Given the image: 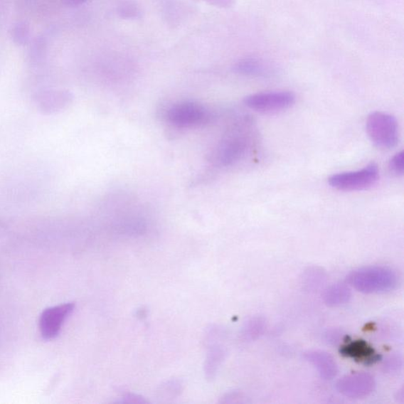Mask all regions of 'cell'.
Segmentation results:
<instances>
[{
    "instance_id": "8992f818",
    "label": "cell",
    "mask_w": 404,
    "mask_h": 404,
    "mask_svg": "<svg viewBox=\"0 0 404 404\" xmlns=\"http://www.w3.org/2000/svg\"><path fill=\"white\" fill-rule=\"evenodd\" d=\"M249 147L248 137L240 129L225 137L216 150V161L223 167L240 161L247 153Z\"/></svg>"
},
{
    "instance_id": "ffe728a7",
    "label": "cell",
    "mask_w": 404,
    "mask_h": 404,
    "mask_svg": "<svg viewBox=\"0 0 404 404\" xmlns=\"http://www.w3.org/2000/svg\"><path fill=\"white\" fill-rule=\"evenodd\" d=\"M209 5L220 7V9H230L233 7L236 0H201Z\"/></svg>"
},
{
    "instance_id": "9a60e30c",
    "label": "cell",
    "mask_w": 404,
    "mask_h": 404,
    "mask_svg": "<svg viewBox=\"0 0 404 404\" xmlns=\"http://www.w3.org/2000/svg\"><path fill=\"white\" fill-rule=\"evenodd\" d=\"M47 53V42L45 38L38 37L28 48V58L33 64L41 63L45 60Z\"/></svg>"
},
{
    "instance_id": "5b68a950",
    "label": "cell",
    "mask_w": 404,
    "mask_h": 404,
    "mask_svg": "<svg viewBox=\"0 0 404 404\" xmlns=\"http://www.w3.org/2000/svg\"><path fill=\"white\" fill-rule=\"evenodd\" d=\"M292 92L276 91L256 93L244 99V104L250 110L262 113H276L290 108L295 103Z\"/></svg>"
},
{
    "instance_id": "9c48e42d",
    "label": "cell",
    "mask_w": 404,
    "mask_h": 404,
    "mask_svg": "<svg viewBox=\"0 0 404 404\" xmlns=\"http://www.w3.org/2000/svg\"><path fill=\"white\" fill-rule=\"evenodd\" d=\"M376 383L371 375L356 373L344 376L337 381L336 390L347 398L358 399L371 394Z\"/></svg>"
},
{
    "instance_id": "ba28073f",
    "label": "cell",
    "mask_w": 404,
    "mask_h": 404,
    "mask_svg": "<svg viewBox=\"0 0 404 404\" xmlns=\"http://www.w3.org/2000/svg\"><path fill=\"white\" fill-rule=\"evenodd\" d=\"M73 98V95L68 90L48 89L36 92L33 100L41 113L49 115L64 110Z\"/></svg>"
},
{
    "instance_id": "3957f363",
    "label": "cell",
    "mask_w": 404,
    "mask_h": 404,
    "mask_svg": "<svg viewBox=\"0 0 404 404\" xmlns=\"http://www.w3.org/2000/svg\"><path fill=\"white\" fill-rule=\"evenodd\" d=\"M379 180V170L374 164L356 171L338 173L328 179L333 188L342 191H359L371 188Z\"/></svg>"
},
{
    "instance_id": "4fadbf2b",
    "label": "cell",
    "mask_w": 404,
    "mask_h": 404,
    "mask_svg": "<svg viewBox=\"0 0 404 404\" xmlns=\"http://www.w3.org/2000/svg\"><path fill=\"white\" fill-rule=\"evenodd\" d=\"M351 297L350 288L345 285L329 286L324 291L322 298L329 307H339L348 303Z\"/></svg>"
},
{
    "instance_id": "2e32d148",
    "label": "cell",
    "mask_w": 404,
    "mask_h": 404,
    "mask_svg": "<svg viewBox=\"0 0 404 404\" xmlns=\"http://www.w3.org/2000/svg\"><path fill=\"white\" fill-rule=\"evenodd\" d=\"M119 16L124 19H139L142 18L140 7L132 1L122 3L118 7Z\"/></svg>"
},
{
    "instance_id": "e0dca14e",
    "label": "cell",
    "mask_w": 404,
    "mask_h": 404,
    "mask_svg": "<svg viewBox=\"0 0 404 404\" xmlns=\"http://www.w3.org/2000/svg\"><path fill=\"white\" fill-rule=\"evenodd\" d=\"M324 279V272L317 268L309 269L305 273L303 280L305 285L309 287H317L320 286Z\"/></svg>"
},
{
    "instance_id": "52a82bcc",
    "label": "cell",
    "mask_w": 404,
    "mask_h": 404,
    "mask_svg": "<svg viewBox=\"0 0 404 404\" xmlns=\"http://www.w3.org/2000/svg\"><path fill=\"white\" fill-rule=\"evenodd\" d=\"M75 307V303L69 302L46 309L39 320L42 337L50 341L59 336L65 321L74 312Z\"/></svg>"
},
{
    "instance_id": "d6986e66",
    "label": "cell",
    "mask_w": 404,
    "mask_h": 404,
    "mask_svg": "<svg viewBox=\"0 0 404 404\" xmlns=\"http://www.w3.org/2000/svg\"><path fill=\"white\" fill-rule=\"evenodd\" d=\"M389 170L396 176H402L404 171V154L401 151L389 161Z\"/></svg>"
},
{
    "instance_id": "7a4b0ae2",
    "label": "cell",
    "mask_w": 404,
    "mask_h": 404,
    "mask_svg": "<svg viewBox=\"0 0 404 404\" xmlns=\"http://www.w3.org/2000/svg\"><path fill=\"white\" fill-rule=\"evenodd\" d=\"M366 132L379 148L391 149L399 142V126L393 115L381 112H372L366 119Z\"/></svg>"
},
{
    "instance_id": "30bf717a",
    "label": "cell",
    "mask_w": 404,
    "mask_h": 404,
    "mask_svg": "<svg viewBox=\"0 0 404 404\" xmlns=\"http://www.w3.org/2000/svg\"><path fill=\"white\" fill-rule=\"evenodd\" d=\"M342 356L351 358L366 365L377 363L381 358L369 344L362 340L352 341L341 349Z\"/></svg>"
},
{
    "instance_id": "44dd1931",
    "label": "cell",
    "mask_w": 404,
    "mask_h": 404,
    "mask_svg": "<svg viewBox=\"0 0 404 404\" xmlns=\"http://www.w3.org/2000/svg\"><path fill=\"white\" fill-rule=\"evenodd\" d=\"M87 1L88 0H62V3L68 6H80Z\"/></svg>"
},
{
    "instance_id": "7c38bea8",
    "label": "cell",
    "mask_w": 404,
    "mask_h": 404,
    "mask_svg": "<svg viewBox=\"0 0 404 404\" xmlns=\"http://www.w3.org/2000/svg\"><path fill=\"white\" fill-rule=\"evenodd\" d=\"M235 73L250 77H270L274 74V70L268 63L255 58H247L237 62L233 67Z\"/></svg>"
},
{
    "instance_id": "277c9868",
    "label": "cell",
    "mask_w": 404,
    "mask_h": 404,
    "mask_svg": "<svg viewBox=\"0 0 404 404\" xmlns=\"http://www.w3.org/2000/svg\"><path fill=\"white\" fill-rule=\"evenodd\" d=\"M211 118V113L207 107L194 101H183L171 105L166 119L171 124L177 127L191 128L206 124Z\"/></svg>"
},
{
    "instance_id": "5bb4252c",
    "label": "cell",
    "mask_w": 404,
    "mask_h": 404,
    "mask_svg": "<svg viewBox=\"0 0 404 404\" xmlns=\"http://www.w3.org/2000/svg\"><path fill=\"white\" fill-rule=\"evenodd\" d=\"M32 32L30 23L26 21H17L11 30V38L14 44L25 46L31 41Z\"/></svg>"
},
{
    "instance_id": "ac0fdd59",
    "label": "cell",
    "mask_w": 404,
    "mask_h": 404,
    "mask_svg": "<svg viewBox=\"0 0 404 404\" xmlns=\"http://www.w3.org/2000/svg\"><path fill=\"white\" fill-rule=\"evenodd\" d=\"M265 327V323L262 319H252L244 329V335L248 338L254 339L262 334Z\"/></svg>"
},
{
    "instance_id": "8fae6325",
    "label": "cell",
    "mask_w": 404,
    "mask_h": 404,
    "mask_svg": "<svg viewBox=\"0 0 404 404\" xmlns=\"http://www.w3.org/2000/svg\"><path fill=\"white\" fill-rule=\"evenodd\" d=\"M305 358L314 366L321 378L331 380L336 377L338 372L337 365L329 354L321 351H312L305 354Z\"/></svg>"
},
{
    "instance_id": "6da1fadb",
    "label": "cell",
    "mask_w": 404,
    "mask_h": 404,
    "mask_svg": "<svg viewBox=\"0 0 404 404\" xmlns=\"http://www.w3.org/2000/svg\"><path fill=\"white\" fill-rule=\"evenodd\" d=\"M348 282L360 292L384 293L394 289L398 278L396 273L387 267L368 266L351 272Z\"/></svg>"
}]
</instances>
